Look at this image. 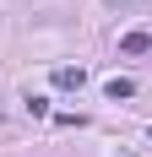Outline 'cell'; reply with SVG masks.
<instances>
[{
    "label": "cell",
    "instance_id": "1",
    "mask_svg": "<svg viewBox=\"0 0 152 157\" xmlns=\"http://www.w3.org/2000/svg\"><path fill=\"white\" fill-rule=\"evenodd\" d=\"M54 87H65V92L87 87V71H82V65H60V71H54Z\"/></svg>",
    "mask_w": 152,
    "mask_h": 157
},
{
    "label": "cell",
    "instance_id": "2",
    "mask_svg": "<svg viewBox=\"0 0 152 157\" xmlns=\"http://www.w3.org/2000/svg\"><path fill=\"white\" fill-rule=\"evenodd\" d=\"M120 49H125V54H147V49H152V33H125Z\"/></svg>",
    "mask_w": 152,
    "mask_h": 157
},
{
    "label": "cell",
    "instance_id": "3",
    "mask_svg": "<svg viewBox=\"0 0 152 157\" xmlns=\"http://www.w3.org/2000/svg\"><path fill=\"white\" fill-rule=\"evenodd\" d=\"M130 92H136V81H130V76H114V81H109V98H114V103L130 98Z\"/></svg>",
    "mask_w": 152,
    "mask_h": 157
}]
</instances>
